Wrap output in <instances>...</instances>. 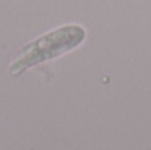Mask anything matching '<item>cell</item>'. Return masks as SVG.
Segmentation results:
<instances>
[{
	"label": "cell",
	"instance_id": "cell-1",
	"mask_svg": "<svg viewBox=\"0 0 151 150\" xmlns=\"http://www.w3.org/2000/svg\"><path fill=\"white\" fill-rule=\"evenodd\" d=\"M85 29L80 25H64L24 45L13 57L9 73L19 76L27 69L73 50L85 40Z\"/></svg>",
	"mask_w": 151,
	"mask_h": 150
}]
</instances>
